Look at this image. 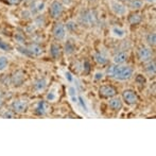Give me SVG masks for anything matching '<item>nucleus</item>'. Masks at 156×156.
<instances>
[{"instance_id":"c85d7f7f","label":"nucleus","mask_w":156,"mask_h":156,"mask_svg":"<svg viewBox=\"0 0 156 156\" xmlns=\"http://www.w3.org/2000/svg\"><path fill=\"white\" fill-rule=\"evenodd\" d=\"M113 33L116 35V36H118V37H122V36H124V31L122 29H120V28H114L113 29Z\"/></svg>"},{"instance_id":"412c9836","label":"nucleus","mask_w":156,"mask_h":156,"mask_svg":"<svg viewBox=\"0 0 156 156\" xmlns=\"http://www.w3.org/2000/svg\"><path fill=\"white\" fill-rule=\"evenodd\" d=\"M12 46L10 45V44H8L6 41H2V39H0V50H2V51H6V52H10L12 51Z\"/></svg>"},{"instance_id":"1a4fd4ad","label":"nucleus","mask_w":156,"mask_h":156,"mask_svg":"<svg viewBox=\"0 0 156 156\" xmlns=\"http://www.w3.org/2000/svg\"><path fill=\"white\" fill-rule=\"evenodd\" d=\"M53 36L56 41H63L66 36V28L62 23H56L53 27Z\"/></svg>"},{"instance_id":"72a5a7b5","label":"nucleus","mask_w":156,"mask_h":156,"mask_svg":"<svg viewBox=\"0 0 156 156\" xmlns=\"http://www.w3.org/2000/svg\"><path fill=\"white\" fill-rule=\"evenodd\" d=\"M79 101H80V103H81V105H82L83 108H84L85 111H87V107H86V105H85V102H84V100H83L82 97H79Z\"/></svg>"},{"instance_id":"423d86ee","label":"nucleus","mask_w":156,"mask_h":156,"mask_svg":"<svg viewBox=\"0 0 156 156\" xmlns=\"http://www.w3.org/2000/svg\"><path fill=\"white\" fill-rule=\"evenodd\" d=\"M117 94V89L111 85H103L99 88V96L103 99H109Z\"/></svg>"},{"instance_id":"0eeeda50","label":"nucleus","mask_w":156,"mask_h":156,"mask_svg":"<svg viewBox=\"0 0 156 156\" xmlns=\"http://www.w3.org/2000/svg\"><path fill=\"white\" fill-rule=\"evenodd\" d=\"M26 76L25 72L21 71V70H17L11 76V84H13L14 87H19L25 83Z\"/></svg>"},{"instance_id":"a211bd4d","label":"nucleus","mask_w":156,"mask_h":156,"mask_svg":"<svg viewBox=\"0 0 156 156\" xmlns=\"http://www.w3.org/2000/svg\"><path fill=\"white\" fill-rule=\"evenodd\" d=\"M144 6V2L141 0H129V8L132 10H140Z\"/></svg>"},{"instance_id":"9d476101","label":"nucleus","mask_w":156,"mask_h":156,"mask_svg":"<svg viewBox=\"0 0 156 156\" xmlns=\"http://www.w3.org/2000/svg\"><path fill=\"white\" fill-rule=\"evenodd\" d=\"M111 6H112L113 12L115 13L116 15H118V16H121V15L125 14V11H126L125 10V6L122 3H120V2L115 1V0H112Z\"/></svg>"},{"instance_id":"a19ab883","label":"nucleus","mask_w":156,"mask_h":156,"mask_svg":"<svg viewBox=\"0 0 156 156\" xmlns=\"http://www.w3.org/2000/svg\"><path fill=\"white\" fill-rule=\"evenodd\" d=\"M149 1H153V0H149Z\"/></svg>"},{"instance_id":"f257e3e1","label":"nucleus","mask_w":156,"mask_h":156,"mask_svg":"<svg viewBox=\"0 0 156 156\" xmlns=\"http://www.w3.org/2000/svg\"><path fill=\"white\" fill-rule=\"evenodd\" d=\"M133 69L129 66H121V65H112L107 68L106 74L111 78H114L119 81H126L129 80L133 76Z\"/></svg>"},{"instance_id":"f3484780","label":"nucleus","mask_w":156,"mask_h":156,"mask_svg":"<svg viewBox=\"0 0 156 156\" xmlns=\"http://www.w3.org/2000/svg\"><path fill=\"white\" fill-rule=\"evenodd\" d=\"M33 86H34V89L36 91L44 90V89L46 88V86H47V80H46L45 78L38 79L37 81H35V83H34Z\"/></svg>"},{"instance_id":"ea45409f","label":"nucleus","mask_w":156,"mask_h":156,"mask_svg":"<svg viewBox=\"0 0 156 156\" xmlns=\"http://www.w3.org/2000/svg\"><path fill=\"white\" fill-rule=\"evenodd\" d=\"M0 98H3V91L0 90Z\"/></svg>"},{"instance_id":"9b49d317","label":"nucleus","mask_w":156,"mask_h":156,"mask_svg":"<svg viewBox=\"0 0 156 156\" xmlns=\"http://www.w3.org/2000/svg\"><path fill=\"white\" fill-rule=\"evenodd\" d=\"M108 105L113 111H120L122 108V101L120 98L118 97H112L109 98V102H108Z\"/></svg>"},{"instance_id":"f704fd0d","label":"nucleus","mask_w":156,"mask_h":156,"mask_svg":"<svg viewBox=\"0 0 156 156\" xmlns=\"http://www.w3.org/2000/svg\"><path fill=\"white\" fill-rule=\"evenodd\" d=\"M47 99H48V100H49V101L54 100V99H55V94H54L53 93H50V94H48Z\"/></svg>"},{"instance_id":"a878e982","label":"nucleus","mask_w":156,"mask_h":156,"mask_svg":"<svg viewBox=\"0 0 156 156\" xmlns=\"http://www.w3.org/2000/svg\"><path fill=\"white\" fill-rule=\"evenodd\" d=\"M66 28H67V30L69 32H74L76 30V23L74 21H69L66 25Z\"/></svg>"},{"instance_id":"f03ea898","label":"nucleus","mask_w":156,"mask_h":156,"mask_svg":"<svg viewBox=\"0 0 156 156\" xmlns=\"http://www.w3.org/2000/svg\"><path fill=\"white\" fill-rule=\"evenodd\" d=\"M79 19H80V23H82V25L94 26V25H96V23H97V15L94 11L86 10L81 13Z\"/></svg>"},{"instance_id":"2eb2a0df","label":"nucleus","mask_w":156,"mask_h":156,"mask_svg":"<svg viewBox=\"0 0 156 156\" xmlns=\"http://www.w3.org/2000/svg\"><path fill=\"white\" fill-rule=\"evenodd\" d=\"M127 20H129V23L133 26L139 25V23L142 21V15L140 14V13H137V12L132 13V14L129 16V18H127Z\"/></svg>"},{"instance_id":"dca6fc26","label":"nucleus","mask_w":156,"mask_h":156,"mask_svg":"<svg viewBox=\"0 0 156 156\" xmlns=\"http://www.w3.org/2000/svg\"><path fill=\"white\" fill-rule=\"evenodd\" d=\"M50 55H51L54 60H58V58H60L61 56L60 45H58V44H55V43L51 44V46H50Z\"/></svg>"},{"instance_id":"cd10ccee","label":"nucleus","mask_w":156,"mask_h":156,"mask_svg":"<svg viewBox=\"0 0 156 156\" xmlns=\"http://www.w3.org/2000/svg\"><path fill=\"white\" fill-rule=\"evenodd\" d=\"M1 1L5 4H9V5H18L21 3L23 0H1Z\"/></svg>"},{"instance_id":"6ab92c4d","label":"nucleus","mask_w":156,"mask_h":156,"mask_svg":"<svg viewBox=\"0 0 156 156\" xmlns=\"http://www.w3.org/2000/svg\"><path fill=\"white\" fill-rule=\"evenodd\" d=\"M146 70L150 76H155L156 72V66H155V61H149L148 64L146 66Z\"/></svg>"},{"instance_id":"7ed1b4c3","label":"nucleus","mask_w":156,"mask_h":156,"mask_svg":"<svg viewBox=\"0 0 156 156\" xmlns=\"http://www.w3.org/2000/svg\"><path fill=\"white\" fill-rule=\"evenodd\" d=\"M11 108L15 114H23L29 108V103L26 100H14L11 104Z\"/></svg>"},{"instance_id":"4468645a","label":"nucleus","mask_w":156,"mask_h":156,"mask_svg":"<svg viewBox=\"0 0 156 156\" xmlns=\"http://www.w3.org/2000/svg\"><path fill=\"white\" fill-rule=\"evenodd\" d=\"M127 58H129V54L124 51H121V52H118L117 54L114 55L113 61H114V63L117 64V65H122V64H124L127 61Z\"/></svg>"},{"instance_id":"20e7f679","label":"nucleus","mask_w":156,"mask_h":156,"mask_svg":"<svg viewBox=\"0 0 156 156\" xmlns=\"http://www.w3.org/2000/svg\"><path fill=\"white\" fill-rule=\"evenodd\" d=\"M122 99H123L124 103L127 105H135L138 103L139 98H138V94L135 93L132 89H126L122 93Z\"/></svg>"},{"instance_id":"7c9ffc66","label":"nucleus","mask_w":156,"mask_h":156,"mask_svg":"<svg viewBox=\"0 0 156 156\" xmlns=\"http://www.w3.org/2000/svg\"><path fill=\"white\" fill-rule=\"evenodd\" d=\"M90 70V64H89L88 61H85L84 64H83V71H84L85 74H87Z\"/></svg>"},{"instance_id":"aec40b11","label":"nucleus","mask_w":156,"mask_h":156,"mask_svg":"<svg viewBox=\"0 0 156 156\" xmlns=\"http://www.w3.org/2000/svg\"><path fill=\"white\" fill-rule=\"evenodd\" d=\"M94 61L99 64V65H105L107 63V58L105 55H103L101 52H98V53L94 54Z\"/></svg>"},{"instance_id":"473e14b6","label":"nucleus","mask_w":156,"mask_h":156,"mask_svg":"<svg viewBox=\"0 0 156 156\" xmlns=\"http://www.w3.org/2000/svg\"><path fill=\"white\" fill-rule=\"evenodd\" d=\"M103 79V73L102 72H97L96 76H94V80L99 81V80H102Z\"/></svg>"},{"instance_id":"5701e85b","label":"nucleus","mask_w":156,"mask_h":156,"mask_svg":"<svg viewBox=\"0 0 156 156\" xmlns=\"http://www.w3.org/2000/svg\"><path fill=\"white\" fill-rule=\"evenodd\" d=\"M74 50H76V47H74V45L71 43V41H67L65 45V52L67 54H72L74 52Z\"/></svg>"},{"instance_id":"b1692460","label":"nucleus","mask_w":156,"mask_h":156,"mask_svg":"<svg viewBox=\"0 0 156 156\" xmlns=\"http://www.w3.org/2000/svg\"><path fill=\"white\" fill-rule=\"evenodd\" d=\"M9 65V58L6 56H0V71H3Z\"/></svg>"},{"instance_id":"bb28decb","label":"nucleus","mask_w":156,"mask_h":156,"mask_svg":"<svg viewBox=\"0 0 156 156\" xmlns=\"http://www.w3.org/2000/svg\"><path fill=\"white\" fill-rule=\"evenodd\" d=\"M135 81H136V83H137V84H139V85H144V84H146L147 79L144 78V76H142V74H138V76L135 78Z\"/></svg>"},{"instance_id":"2f4dec72","label":"nucleus","mask_w":156,"mask_h":156,"mask_svg":"<svg viewBox=\"0 0 156 156\" xmlns=\"http://www.w3.org/2000/svg\"><path fill=\"white\" fill-rule=\"evenodd\" d=\"M2 117H4V118H13V117H14V112H13V111L5 112V113L2 114Z\"/></svg>"},{"instance_id":"e433bc0d","label":"nucleus","mask_w":156,"mask_h":156,"mask_svg":"<svg viewBox=\"0 0 156 156\" xmlns=\"http://www.w3.org/2000/svg\"><path fill=\"white\" fill-rule=\"evenodd\" d=\"M69 93H70L71 96H74V94H76V88H74V87H70V88H69Z\"/></svg>"},{"instance_id":"ddd939ff","label":"nucleus","mask_w":156,"mask_h":156,"mask_svg":"<svg viewBox=\"0 0 156 156\" xmlns=\"http://www.w3.org/2000/svg\"><path fill=\"white\" fill-rule=\"evenodd\" d=\"M49 109V105L47 104V102L45 101H39L36 105V108H35V113L39 116H43V115H46Z\"/></svg>"},{"instance_id":"c756f323","label":"nucleus","mask_w":156,"mask_h":156,"mask_svg":"<svg viewBox=\"0 0 156 156\" xmlns=\"http://www.w3.org/2000/svg\"><path fill=\"white\" fill-rule=\"evenodd\" d=\"M1 83L5 86L11 84V76H4L1 78Z\"/></svg>"},{"instance_id":"4c0bfd02","label":"nucleus","mask_w":156,"mask_h":156,"mask_svg":"<svg viewBox=\"0 0 156 156\" xmlns=\"http://www.w3.org/2000/svg\"><path fill=\"white\" fill-rule=\"evenodd\" d=\"M62 1H63L65 4H67V5H69V4H71L72 0H62Z\"/></svg>"},{"instance_id":"4be33fe9","label":"nucleus","mask_w":156,"mask_h":156,"mask_svg":"<svg viewBox=\"0 0 156 156\" xmlns=\"http://www.w3.org/2000/svg\"><path fill=\"white\" fill-rule=\"evenodd\" d=\"M147 43L149 44L150 46H155L156 43V35L154 32H151L147 35Z\"/></svg>"},{"instance_id":"6e6552de","label":"nucleus","mask_w":156,"mask_h":156,"mask_svg":"<svg viewBox=\"0 0 156 156\" xmlns=\"http://www.w3.org/2000/svg\"><path fill=\"white\" fill-rule=\"evenodd\" d=\"M137 55H138V58H139L141 62H149L150 60H152L153 52L150 48H147V47H144V46H141V47L138 48Z\"/></svg>"},{"instance_id":"c9c22d12","label":"nucleus","mask_w":156,"mask_h":156,"mask_svg":"<svg viewBox=\"0 0 156 156\" xmlns=\"http://www.w3.org/2000/svg\"><path fill=\"white\" fill-rule=\"evenodd\" d=\"M65 76H66V79H67L69 82H72V76H71V73H70V72H66Z\"/></svg>"},{"instance_id":"393cba45","label":"nucleus","mask_w":156,"mask_h":156,"mask_svg":"<svg viewBox=\"0 0 156 156\" xmlns=\"http://www.w3.org/2000/svg\"><path fill=\"white\" fill-rule=\"evenodd\" d=\"M33 6H34V11H32V13H38L44 10L45 4H44V2H35Z\"/></svg>"},{"instance_id":"39448f33","label":"nucleus","mask_w":156,"mask_h":156,"mask_svg":"<svg viewBox=\"0 0 156 156\" xmlns=\"http://www.w3.org/2000/svg\"><path fill=\"white\" fill-rule=\"evenodd\" d=\"M63 12H64V6L60 1L55 0V1L52 2L51 5H50V9H49L50 16H51L52 18L58 19V17L62 16Z\"/></svg>"},{"instance_id":"58836bf2","label":"nucleus","mask_w":156,"mask_h":156,"mask_svg":"<svg viewBox=\"0 0 156 156\" xmlns=\"http://www.w3.org/2000/svg\"><path fill=\"white\" fill-rule=\"evenodd\" d=\"M3 104H4V102H3V99L2 98H0V109L3 107Z\"/></svg>"},{"instance_id":"f8f14e48","label":"nucleus","mask_w":156,"mask_h":156,"mask_svg":"<svg viewBox=\"0 0 156 156\" xmlns=\"http://www.w3.org/2000/svg\"><path fill=\"white\" fill-rule=\"evenodd\" d=\"M28 51H29L31 56H39L43 54V48L41 46L36 45V44H31L27 47Z\"/></svg>"}]
</instances>
